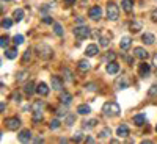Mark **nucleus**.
Instances as JSON below:
<instances>
[{"mask_svg":"<svg viewBox=\"0 0 157 144\" xmlns=\"http://www.w3.org/2000/svg\"><path fill=\"white\" fill-rule=\"evenodd\" d=\"M155 130H157V125H155Z\"/></svg>","mask_w":157,"mask_h":144,"instance_id":"6e6d98bb","label":"nucleus"},{"mask_svg":"<svg viewBox=\"0 0 157 144\" xmlns=\"http://www.w3.org/2000/svg\"><path fill=\"white\" fill-rule=\"evenodd\" d=\"M5 125L8 130H17L21 127V121H19V117H8L5 121Z\"/></svg>","mask_w":157,"mask_h":144,"instance_id":"423d86ee","label":"nucleus"},{"mask_svg":"<svg viewBox=\"0 0 157 144\" xmlns=\"http://www.w3.org/2000/svg\"><path fill=\"white\" fill-rule=\"evenodd\" d=\"M30 139H32L30 130H22V132H19V141L21 142H29Z\"/></svg>","mask_w":157,"mask_h":144,"instance_id":"a211bd4d","label":"nucleus"},{"mask_svg":"<svg viewBox=\"0 0 157 144\" xmlns=\"http://www.w3.org/2000/svg\"><path fill=\"white\" fill-rule=\"evenodd\" d=\"M13 99H14V102H21V100H22L21 93H14V94H13Z\"/></svg>","mask_w":157,"mask_h":144,"instance_id":"37998d69","label":"nucleus"},{"mask_svg":"<svg viewBox=\"0 0 157 144\" xmlns=\"http://www.w3.org/2000/svg\"><path fill=\"white\" fill-rule=\"evenodd\" d=\"M110 136V128L107 127V128H102L101 132H99V138L101 139H104V138H109Z\"/></svg>","mask_w":157,"mask_h":144,"instance_id":"7c9ffc66","label":"nucleus"},{"mask_svg":"<svg viewBox=\"0 0 157 144\" xmlns=\"http://www.w3.org/2000/svg\"><path fill=\"white\" fill-rule=\"evenodd\" d=\"M8 41H10L8 36H2V38H0V47H2V49H8Z\"/></svg>","mask_w":157,"mask_h":144,"instance_id":"c9c22d12","label":"nucleus"},{"mask_svg":"<svg viewBox=\"0 0 157 144\" xmlns=\"http://www.w3.org/2000/svg\"><path fill=\"white\" fill-rule=\"evenodd\" d=\"M148 96H149V97H155V96H157V83H154V85L149 88Z\"/></svg>","mask_w":157,"mask_h":144,"instance_id":"72a5a7b5","label":"nucleus"},{"mask_svg":"<svg viewBox=\"0 0 157 144\" xmlns=\"http://www.w3.org/2000/svg\"><path fill=\"white\" fill-rule=\"evenodd\" d=\"M99 44H101L102 47H109V46H110V36H105V35L101 36V38H99Z\"/></svg>","mask_w":157,"mask_h":144,"instance_id":"c85d7f7f","label":"nucleus"},{"mask_svg":"<svg viewBox=\"0 0 157 144\" xmlns=\"http://www.w3.org/2000/svg\"><path fill=\"white\" fill-rule=\"evenodd\" d=\"M13 42H14L16 46L22 44V42H24V36H22V35H16L14 38H13Z\"/></svg>","mask_w":157,"mask_h":144,"instance_id":"58836bf2","label":"nucleus"},{"mask_svg":"<svg viewBox=\"0 0 157 144\" xmlns=\"http://www.w3.org/2000/svg\"><path fill=\"white\" fill-rule=\"evenodd\" d=\"M47 11H49V6H47V5H44V6L41 8V14L44 16V14H46V13H47Z\"/></svg>","mask_w":157,"mask_h":144,"instance_id":"49530a36","label":"nucleus"},{"mask_svg":"<svg viewBox=\"0 0 157 144\" xmlns=\"http://www.w3.org/2000/svg\"><path fill=\"white\" fill-rule=\"evenodd\" d=\"M72 139H74V141H83V135H82V133H75Z\"/></svg>","mask_w":157,"mask_h":144,"instance_id":"c03bdc74","label":"nucleus"},{"mask_svg":"<svg viewBox=\"0 0 157 144\" xmlns=\"http://www.w3.org/2000/svg\"><path fill=\"white\" fill-rule=\"evenodd\" d=\"M105 71H107L110 75H113V74H116V72H120V64H118L116 61H110V63H107Z\"/></svg>","mask_w":157,"mask_h":144,"instance_id":"f8f14e48","label":"nucleus"},{"mask_svg":"<svg viewBox=\"0 0 157 144\" xmlns=\"http://www.w3.org/2000/svg\"><path fill=\"white\" fill-rule=\"evenodd\" d=\"M118 17H120V8L113 2H109L107 3V19L115 22V20H118Z\"/></svg>","mask_w":157,"mask_h":144,"instance_id":"20e7f679","label":"nucleus"},{"mask_svg":"<svg viewBox=\"0 0 157 144\" xmlns=\"http://www.w3.org/2000/svg\"><path fill=\"white\" fill-rule=\"evenodd\" d=\"M74 36L78 39V41H83V39H86L90 36V28L86 27V25H78V27L74 28Z\"/></svg>","mask_w":157,"mask_h":144,"instance_id":"39448f33","label":"nucleus"},{"mask_svg":"<svg viewBox=\"0 0 157 144\" xmlns=\"http://www.w3.org/2000/svg\"><path fill=\"white\" fill-rule=\"evenodd\" d=\"M90 68H91V64L86 61V60H82V61H78V64H77V69L80 71L82 74H85V72H88L90 71Z\"/></svg>","mask_w":157,"mask_h":144,"instance_id":"f3484780","label":"nucleus"},{"mask_svg":"<svg viewBox=\"0 0 157 144\" xmlns=\"http://www.w3.org/2000/svg\"><path fill=\"white\" fill-rule=\"evenodd\" d=\"M134 55H135L137 58H140V60H146V58H148V52H146L145 49H141V47H137V49L134 50Z\"/></svg>","mask_w":157,"mask_h":144,"instance_id":"412c9836","label":"nucleus"},{"mask_svg":"<svg viewBox=\"0 0 157 144\" xmlns=\"http://www.w3.org/2000/svg\"><path fill=\"white\" fill-rule=\"evenodd\" d=\"M141 28H143V22L141 20H132L129 24V30L132 33H138Z\"/></svg>","mask_w":157,"mask_h":144,"instance_id":"4468645a","label":"nucleus"},{"mask_svg":"<svg viewBox=\"0 0 157 144\" xmlns=\"http://www.w3.org/2000/svg\"><path fill=\"white\" fill-rule=\"evenodd\" d=\"M24 91H25V94L27 96H32L35 91H36V86H35V83L33 82H27L25 83V88H24Z\"/></svg>","mask_w":157,"mask_h":144,"instance_id":"5701e85b","label":"nucleus"},{"mask_svg":"<svg viewBox=\"0 0 157 144\" xmlns=\"http://www.w3.org/2000/svg\"><path fill=\"white\" fill-rule=\"evenodd\" d=\"M85 142H94V138L88 136V138H85Z\"/></svg>","mask_w":157,"mask_h":144,"instance_id":"3c124183","label":"nucleus"},{"mask_svg":"<svg viewBox=\"0 0 157 144\" xmlns=\"http://www.w3.org/2000/svg\"><path fill=\"white\" fill-rule=\"evenodd\" d=\"M3 2H5V0H3Z\"/></svg>","mask_w":157,"mask_h":144,"instance_id":"4d7b16f0","label":"nucleus"},{"mask_svg":"<svg viewBox=\"0 0 157 144\" xmlns=\"http://www.w3.org/2000/svg\"><path fill=\"white\" fill-rule=\"evenodd\" d=\"M115 83H116V88H118V89H124V88H127V86L130 85V82H129V78H127L126 75L120 77V78H118V80H116Z\"/></svg>","mask_w":157,"mask_h":144,"instance_id":"9b49d317","label":"nucleus"},{"mask_svg":"<svg viewBox=\"0 0 157 144\" xmlns=\"http://www.w3.org/2000/svg\"><path fill=\"white\" fill-rule=\"evenodd\" d=\"M13 19H14L16 22H21L24 19V9L22 8H17L14 13H13Z\"/></svg>","mask_w":157,"mask_h":144,"instance_id":"a878e982","label":"nucleus"},{"mask_svg":"<svg viewBox=\"0 0 157 144\" xmlns=\"http://www.w3.org/2000/svg\"><path fill=\"white\" fill-rule=\"evenodd\" d=\"M49 127H50V130H57L60 127V121L58 119H52L50 124H49Z\"/></svg>","mask_w":157,"mask_h":144,"instance_id":"e433bc0d","label":"nucleus"},{"mask_svg":"<svg viewBox=\"0 0 157 144\" xmlns=\"http://www.w3.org/2000/svg\"><path fill=\"white\" fill-rule=\"evenodd\" d=\"M151 17H152V20H154V22H157V9H155V11L152 13V14H151Z\"/></svg>","mask_w":157,"mask_h":144,"instance_id":"09e8293b","label":"nucleus"},{"mask_svg":"<svg viewBox=\"0 0 157 144\" xmlns=\"http://www.w3.org/2000/svg\"><path fill=\"white\" fill-rule=\"evenodd\" d=\"M115 58H116V54H115V52H112V50L107 52V54L104 55V61H105V63H107V61H109V63H110V61H115Z\"/></svg>","mask_w":157,"mask_h":144,"instance_id":"c756f323","label":"nucleus"},{"mask_svg":"<svg viewBox=\"0 0 157 144\" xmlns=\"http://www.w3.org/2000/svg\"><path fill=\"white\" fill-rule=\"evenodd\" d=\"M54 31H55V35H58V36H63V27H61V24H54Z\"/></svg>","mask_w":157,"mask_h":144,"instance_id":"2f4dec72","label":"nucleus"},{"mask_svg":"<svg viewBox=\"0 0 157 144\" xmlns=\"http://www.w3.org/2000/svg\"><path fill=\"white\" fill-rule=\"evenodd\" d=\"M32 110H33V121L35 122H39L43 119V110H44V103L41 100H36L33 105H32Z\"/></svg>","mask_w":157,"mask_h":144,"instance_id":"7ed1b4c3","label":"nucleus"},{"mask_svg":"<svg viewBox=\"0 0 157 144\" xmlns=\"http://www.w3.org/2000/svg\"><path fill=\"white\" fill-rule=\"evenodd\" d=\"M30 57H32V49L25 50V54L22 55V63H29L30 61Z\"/></svg>","mask_w":157,"mask_h":144,"instance_id":"473e14b6","label":"nucleus"},{"mask_svg":"<svg viewBox=\"0 0 157 144\" xmlns=\"http://www.w3.org/2000/svg\"><path fill=\"white\" fill-rule=\"evenodd\" d=\"M86 89H90V91H96L98 86H96V85H86Z\"/></svg>","mask_w":157,"mask_h":144,"instance_id":"a18cd8bd","label":"nucleus"},{"mask_svg":"<svg viewBox=\"0 0 157 144\" xmlns=\"http://www.w3.org/2000/svg\"><path fill=\"white\" fill-rule=\"evenodd\" d=\"M36 93H38L39 96H47V94H49V86H47L46 83H38Z\"/></svg>","mask_w":157,"mask_h":144,"instance_id":"aec40b11","label":"nucleus"},{"mask_svg":"<svg viewBox=\"0 0 157 144\" xmlns=\"http://www.w3.org/2000/svg\"><path fill=\"white\" fill-rule=\"evenodd\" d=\"M6 105H5V102H2V105H0V111H5Z\"/></svg>","mask_w":157,"mask_h":144,"instance_id":"864d4df0","label":"nucleus"},{"mask_svg":"<svg viewBox=\"0 0 157 144\" xmlns=\"http://www.w3.org/2000/svg\"><path fill=\"white\" fill-rule=\"evenodd\" d=\"M132 121H134V124L137 127H141V125H145V122H146V116L145 114H135L132 117Z\"/></svg>","mask_w":157,"mask_h":144,"instance_id":"dca6fc26","label":"nucleus"},{"mask_svg":"<svg viewBox=\"0 0 157 144\" xmlns=\"http://www.w3.org/2000/svg\"><path fill=\"white\" fill-rule=\"evenodd\" d=\"M74 121H75L74 114H68V116H66V125H72V124H74Z\"/></svg>","mask_w":157,"mask_h":144,"instance_id":"ea45409f","label":"nucleus"},{"mask_svg":"<svg viewBox=\"0 0 157 144\" xmlns=\"http://www.w3.org/2000/svg\"><path fill=\"white\" fill-rule=\"evenodd\" d=\"M152 63H154V66L157 68V54L154 55V58H152Z\"/></svg>","mask_w":157,"mask_h":144,"instance_id":"603ef678","label":"nucleus"},{"mask_svg":"<svg viewBox=\"0 0 157 144\" xmlns=\"http://www.w3.org/2000/svg\"><path fill=\"white\" fill-rule=\"evenodd\" d=\"M154 41H155V36L152 33H145L141 36V42L145 46H151V44H154Z\"/></svg>","mask_w":157,"mask_h":144,"instance_id":"2eb2a0df","label":"nucleus"},{"mask_svg":"<svg viewBox=\"0 0 157 144\" xmlns=\"http://www.w3.org/2000/svg\"><path fill=\"white\" fill-rule=\"evenodd\" d=\"M43 22L47 24V25H50V24H54V19H52L50 16H44V17H43Z\"/></svg>","mask_w":157,"mask_h":144,"instance_id":"a19ab883","label":"nucleus"},{"mask_svg":"<svg viewBox=\"0 0 157 144\" xmlns=\"http://www.w3.org/2000/svg\"><path fill=\"white\" fill-rule=\"evenodd\" d=\"M99 54V46L98 44H90V46H86V50H85V55L86 57H96Z\"/></svg>","mask_w":157,"mask_h":144,"instance_id":"1a4fd4ad","label":"nucleus"},{"mask_svg":"<svg viewBox=\"0 0 157 144\" xmlns=\"http://www.w3.org/2000/svg\"><path fill=\"white\" fill-rule=\"evenodd\" d=\"M123 58H124V61L129 64V66H130V64H134V58H132V57H127V55H124Z\"/></svg>","mask_w":157,"mask_h":144,"instance_id":"79ce46f5","label":"nucleus"},{"mask_svg":"<svg viewBox=\"0 0 157 144\" xmlns=\"http://www.w3.org/2000/svg\"><path fill=\"white\" fill-rule=\"evenodd\" d=\"M138 74H140V77H148L151 74V66H149L146 61H143L140 66H138Z\"/></svg>","mask_w":157,"mask_h":144,"instance_id":"6e6552de","label":"nucleus"},{"mask_svg":"<svg viewBox=\"0 0 157 144\" xmlns=\"http://www.w3.org/2000/svg\"><path fill=\"white\" fill-rule=\"evenodd\" d=\"M64 2H66V3H71V5H74V3H75V0H64Z\"/></svg>","mask_w":157,"mask_h":144,"instance_id":"5fc2aeb1","label":"nucleus"},{"mask_svg":"<svg viewBox=\"0 0 157 144\" xmlns=\"http://www.w3.org/2000/svg\"><path fill=\"white\" fill-rule=\"evenodd\" d=\"M36 54H38L39 58H43V60H50L52 57H54V52H52V49L47 44L36 46Z\"/></svg>","mask_w":157,"mask_h":144,"instance_id":"f03ea898","label":"nucleus"},{"mask_svg":"<svg viewBox=\"0 0 157 144\" xmlns=\"http://www.w3.org/2000/svg\"><path fill=\"white\" fill-rule=\"evenodd\" d=\"M64 78H66L68 82H74V75L69 69H64Z\"/></svg>","mask_w":157,"mask_h":144,"instance_id":"4c0bfd02","label":"nucleus"},{"mask_svg":"<svg viewBox=\"0 0 157 144\" xmlns=\"http://www.w3.org/2000/svg\"><path fill=\"white\" fill-rule=\"evenodd\" d=\"M77 113L78 114H90L91 108H90V105H78L77 107Z\"/></svg>","mask_w":157,"mask_h":144,"instance_id":"bb28decb","label":"nucleus"},{"mask_svg":"<svg viewBox=\"0 0 157 144\" xmlns=\"http://www.w3.org/2000/svg\"><path fill=\"white\" fill-rule=\"evenodd\" d=\"M121 8L126 13H130L132 8H134V0H121Z\"/></svg>","mask_w":157,"mask_h":144,"instance_id":"4be33fe9","label":"nucleus"},{"mask_svg":"<svg viewBox=\"0 0 157 144\" xmlns=\"http://www.w3.org/2000/svg\"><path fill=\"white\" fill-rule=\"evenodd\" d=\"M129 127L126 125V124H121V125H118V128H116V135L120 136V138H127L129 136Z\"/></svg>","mask_w":157,"mask_h":144,"instance_id":"9d476101","label":"nucleus"},{"mask_svg":"<svg viewBox=\"0 0 157 144\" xmlns=\"http://www.w3.org/2000/svg\"><path fill=\"white\" fill-rule=\"evenodd\" d=\"M96 124H98L96 119H88V121L83 122V127H85V128H91V127H94Z\"/></svg>","mask_w":157,"mask_h":144,"instance_id":"f704fd0d","label":"nucleus"},{"mask_svg":"<svg viewBox=\"0 0 157 144\" xmlns=\"http://www.w3.org/2000/svg\"><path fill=\"white\" fill-rule=\"evenodd\" d=\"M102 111H104V114L113 117V116H118L121 113V108H120V105H118L116 102H107V103H104Z\"/></svg>","mask_w":157,"mask_h":144,"instance_id":"f257e3e1","label":"nucleus"},{"mask_svg":"<svg viewBox=\"0 0 157 144\" xmlns=\"http://www.w3.org/2000/svg\"><path fill=\"white\" fill-rule=\"evenodd\" d=\"M16 57H17V49H16V47L5 49V58H8V60H14Z\"/></svg>","mask_w":157,"mask_h":144,"instance_id":"6ab92c4d","label":"nucleus"},{"mask_svg":"<svg viewBox=\"0 0 157 144\" xmlns=\"http://www.w3.org/2000/svg\"><path fill=\"white\" fill-rule=\"evenodd\" d=\"M130 46H132V38H123L121 39V44H120L121 50H129Z\"/></svg>","mask_w":157,"mask_h":144,"instance_id":"b1692460","label":"nucleus"},{"mask_svg":"<svg viewBox=\"0 0 157 144\" xmlns=\"http://www.w3.org/2000/svg\"><path fill=\"white\" fill-rule=\"evenodd\" d=\"M13 20H14V19H10V17H3V19H2V28H5V30L11 28V25H13Z\"/></svg>","mask_w":157,"mask_h":144,"instance_id":"cd10ccee","label":"nucleus"},{"mask_svg":"<svg viewBox=\"0 0 157 144\" xmlns=\"http://www.w3.org/2000/svg\"><path fill=\"white\" fill-rule=\"evenodd\" d=\"M50 82H52V88H54L55 91H63V80H61L60 77L54 75Z\"/></svg>","mask_w":157,"mask_h":144,"instance_id":"ddd939ff","label":"nucleus"},{"mask_svg":"<svg viewBox=\"0 0 157 144\" xmlns=\"http://www.w3.org/2000/svg\"><path fill=\"white\" fill-rule=\"evenodd\" d=\"M75 22L78 25H83V17H75Z\"/></svg>","mask_w":157,"mask_h":144,"instance_id":"de8ad7c7","label":"nucleus"},{"mask_svg":"<svg viewBox=\"0 0 157 144\" xmlns=\"http://www.w3.org/2000/svg\"><path fill=\"white\" fill-rule=\"evenodd\" d=\"M101 16H102V9H101L99 6H93V8L88 9V17H90L91 20H99Z\"/></svg>","mask_w":157,"mask_h":144,"instance_id":"0eeeda50","label":"nucleus"},{"mask_svg":"<svg viewBox=\"0 0 157 144\" xmlns=\"http://www.w3.org/2000/svg\"><path fill=\"white\" fill-rule=\"evenodd\" d=\"M71 100H72V96L68 94V93H63V94L60 96V102L63 103V105H69Z\"/></svg>","mask_w":157,"mask_h":144,"instance_id":"393cba45","label":"nucleus"},{"mask_svg":"<svg viewBox=\"0 0 157 144\" xmlns=\"http://www.w3.org/2000/svg\"><path fill=\"white\" fill-rule=\"evenodd\" d=\"M25 75H27L25 72H24V74H21V75L17 74V77H16V78H17V80H24V78H25Z\"/></svg>","mask_w":157,"mask_h":144,"instance_id":"8fccbe9b","label":"nucleus"}]
</instances>
